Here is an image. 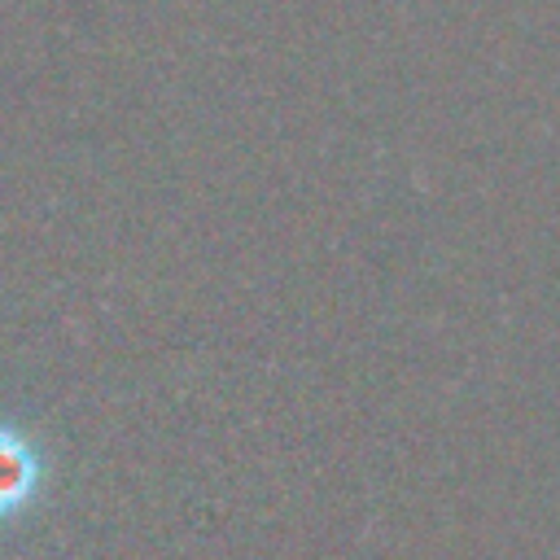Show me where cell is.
I'll return each instance as SVG.
<instances>
[{"instance_id":"cell-1","label":"cell","mask_w":560,"mask_h":560,"mask_svg":"<svg viewBox=\"0 0 560 560\" xmlns=\"http://www.w3.org/2000/svg\"><path fill=\"white\" fill-rule=\"evenodd\" d=\"M48 472L52 468H48L44 442L18 420H0V529L35 512V503L44 499Z\"/></svg>"}]
</instances>
